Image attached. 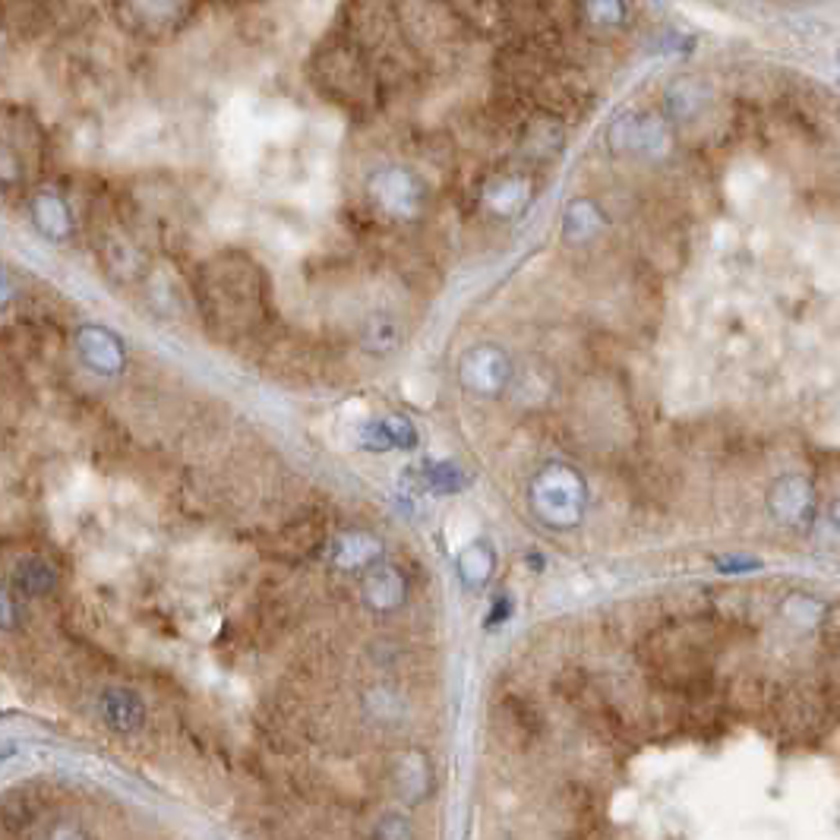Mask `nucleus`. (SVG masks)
Returning a JSON list of instances; mask_svg holds the SVG:
<instances>
[{"label":"nucleus","instance_id":"1","mask_svg":"<svg viewBox=\"0 0 840 840\" xmlns=\"http://www.w3.org/2000/svg\"><path fill=\"white\" fill-rule=\"evenodd\" d=\"M534 518L550 531H575L588 515V484L573 464H544L528 486Z\"/></svg>","mask_w":840,"mask_h":840},{"label":"nucleus","instance_id":"2","mask_svg":"<svg viewBox=\"0 0 840 840\" xmlns=\"http://www.w3.org/2000/svg\"><path fill=\"white\" fill-rule=\"evenodd\" d=\"M607 143L619 155H632L641 161H663L673 153V130L661 114L622 111L607 127Z\"/></svg>","mask_w":840,"mask_h":840},{"label":"nucleus","instance_id":"3","mask_svg":"<svg viewBox=\"0 0 840 840\" xmlns=\"http://www.w3.org/2000/svg\"><path fill=\"white\" fill-rule=\"evenodd\" d=\"M370 199L374 206L396 221H411L418 219L423 212V202H427V190L420 183V177L408 168H382L370 177Z\"/></svg>","mask_w":840,"mask_h":840},{"label":"nucleus","instance_id":"4","mask_svg":"<svg viewBox=\"0 0 840 840\" xmlns=\"http://www.w3.org/2000/svg\"><path fill=\"white\" fill-rule=\"evenodd\" d=\"M459 379L471 396L500 398L512 382V357L503 345H474L459 360Z\"/></svg>","mask_w":840,"mask_h":840},{"label":"nucleus","instance_id":"5","mask_svg":"<svg viewBox=\"0 0 840 840\" xmlns=\"http://www.w3.org/2000/svg\"><path fill=\"white\" fill-rule=\"evenodd\" d=\"M768 512L787 531H809L816 522V484L802 474H784L768 490Z\"/></svg>","mask_w":840,"mask_h":840},{"label":"nucleus","instance_id":"6","mask_svg":"<svg viewBox=\"0 0 840 840\" xmlns=\"http://www.w3.org/2000/svg\"><path fill=\"white\" fill-rule=\"evenodd\" d=\"M534 197V183L522 175H503L493 177L484 187V209L500 221L518 219L531 206Z\"/></svg>","mask_w":840,"mask_h":840},{"label":"nucleus","instance_id":"7","mask_svg":"<svg viewBox=\"0 0 840 840\" xmlns=\"http://www.w3.org/2000/svg\"><path fill=\"white\" fill-rule=\"evenodd\" d=\"M76 351L92 374H117L124 367V345L105 326H83L76 332Z\"/></svg>","mask_w":840,"mask_h":840},{"label":"nucleus","instance_id":"8","mask_svg":"<svg viewBox=\"0 0 840 840\" xmlns=\"http://www.w3.org/2000/svg\"><path fill=\"white\" fill-rule=\"evenodd\" d=\"M360 442L370 449V452H414L420 445L418 427L401 414H386V418L370 420L360 433Z\"/></svg>","mask_w":840,"mask_h":840},{"label":"nucleus","instance_id":"9","mask_svg":"<svg viewBox=\"0 0 840 840\" xmlns=\"http://www.w3.org/2000/svg\"><path fill=\"white\" fill-rule=\"evenodd\" d=\"M607 228V216L597 206L595 199L575 197L566 202L563 219H559V231L569 243H591L597 234H603Z\"/></svg>","mask_w":840,"mask_h":840},{"label":"nucleus","instance_id":"10","mask_svg":"<svg viewBox=\"0 0 840 840\" xmlns=\"http://www.w3.org/2000/svg\"><path fill=\"white\" fill-rule=\"evenodd\" d=\"M408 597V581L405 575L396 566L382 563V566H374L367 578H364V600L379 610V613H389V610H398Z\"/></svg>","mask_w":840,"mask_h":840},{"label":"nucleus","instance_id":"11","mask_svg":"<svg viewBox=\"0 0 840 840\" xmlns=\"http://www.w3.org/2000/svg\"><path fill=\"white\" fill-rule=\"evenodd\" d=\"M455 569H459V578H462L464 588L471 591H481L486 588V581L496 573V550L486 537H474L468 540L455 559Z\"/></svg>","mask_w":840,"mask_h":840},{"label":"nucleus","instance_id":"12","mask_svg":"<svg viewBox=\"0 0 840 840\" xmlns=\"http://www.w3.org/2000/svg\"><path fill=\"white\" fill-rule=\"evenodd\" d=\"M382 553V540L370 531H351L335 544V563L342 569H367Z\"/></svg>","mask_w":840,"mask_h":840},{"label":"nucleus","instance_id":"13","mask_svg":"<svg viewBox=\"0 0 840 840\" xmlns=\"http://www.w3.org/2000/svg\"><path fill=\"white\" fill-rule=\"evenodd\" d=\"M360 342H364V348L374 354H396L401 348V342H405V329H401V323H398L392 313H374V316H367L364 319V326H360Z\"/></svg>","mask_w":840,"mask_h":840},{"label":"nucleus","instance_id":"14","mask_svg":"<svg viewBox=\"0 0 840 840\" xmlns=\"http://www.w3.org/2000/svg\"><path fill=\"white\" fill-rule=\"evenodd\" d=\"M780 617L787 619L794 629L812 632L828 617V603L821 597L809 595V591H790L780 600Z\"/></svg>","mask_w":840,"mask_h":840},{"label":"nucleus","instance_id":"15","mask_svg":"<svg viewBox=\"0 0 840 840\" xmlns=\"http://www.w3.org/2000/svg\"><path fill=\"white\" fill-rule=\"evenodd\" d=\"M32 219L39 224V231L61 241L70 234L73 228V216H70V206L57 193H39L35 202H32Z\"/></svg>","mask_w":840,"mask_h":840},{"label":"nucleus","instance_id":"16","mask_svg":"<svg viewBox=\"0 0 840 840\" xmlns=\"http://www.w3.org/2000/svg\"><path fill=\"white\" fill-rule=\"evenodd\" d=\"M418 484L430 493H462L471 484L468 471L455 462H427L420 464Z\"/></svg>","mask_w":840,"mask_h":840},{"label":"nucleus","instance_id":"17","mask_svg":"<svg viewBox=\"0 0 840 840\" xmlns=\"http://www.w3.org/2000/svg\"><path fill=\"white\" fill-rule=\"evenodd\" d=\"M54 581H57V573L42 556H29V559H22L20 566H17V585H20L25 595H48L54 588Z\"/></svg>","mask_w":840,"mask_h":840},{"label":"nucleus","instance_id":"18","mask_svg":"<svg viewBox=\"0 0 840 840\" xmlns=\"http://www.w3.org/2000/svg\"><path fill=\"white\" fill-rule=\"evenodd\" d=\"M105 717L117 729H133L143 724V705L127 689H114L105 695Z\"/></svg>","mask_w":840,"mask_h":840},{"label":"nucleus","instance_id":"19","mask_svg":"<svg viewBox=\"0 0 840 840\" xmlns=\"http://www.w3.org/2000/svg\"><path fill=\"white\" fill-rule=\"evenodd\" d=\"M528 707L515 705V702H508L506 705V727H503V736H506L508 746H515V749H525L534 743V736H537V724H534V717L525 714Z\"/></svg>","mask_w":840,"mask_h":840},{"label":"nucleus","instance_id":"20","mask_svg":"<svg viewBox=\"0 0 840 840\" xmlns=\"http://www.w3.org/2000/svg\"><path fill=\"white\" fill-rule=\"evenodd\" d=\"M105 256H108L111 269H114V272H124V275L139 272V265H143L139 253H136L127 241H120V238H111V241L105 243Z\"/></svg>","mask_w":840,"mask_h":840},{"label":"nucleus","instance_id":"21","mask_svg":"<svg viewBox=\"0 0 840 840\" xmlns=\"http://www.w3.org/2000/svg\"><path fill=\"white\" fill-rule=\"evenodd\" d=\"M626 10H629V7H626V3H617V0H591V3L581 7V13L595 22V25H603V29L619 25L622 17H626Z\"/></svg>","mask_w":840,"mask_h":840},{"label":"nucleus","instance_id":"22","mask_svg":"<svg viewBox=\"0 0 840 840\" xmlns=\"http://www.w3.org/2000/svg\"><path fill=\"white\" fill-rule=\"evenodd\" d=\"M376 840H411V825H408V818H382L379 828H376Z\"/></svg>","mask_w":840,"mask_h":840},{"label":"nucleus","instance_id":"23","mask_svg":"<svg viewBox=\"0 0 840 840\" xmlns=\"http://www.w3.org/2000/svg\"><path fill=\"white\" fill-rule=\"evenodd\" d=\"M13 622H17V603H13V597L0 588V629H7Z\"/></svg>","mask_w":840,"mask_h":840},{"label":"nucleus","instance_id":"24","mask_svg":"<svg viewBox=\"0 0 840 840\" xmlns=\"http://www.w3.org/2000/svg\"><path fill=\"white\" fill-rule=\"evenodd\" d=\"M512 617V600L506 595H500L493 600V617L486 619V626H500L503 619Z\"/></svg>","mask_w":840,"mask_h":840},{"label":"nucleus","instance_id":"25","mask_svg":"<svg viewBox=\"0 0 840 840\" xmlns=\"http://www.w3.org/2000/svg\"><path fill=\"white\" fill-rule=\"evenodd\" d=\"M724 573H755V569H762V563L758 559H729V563H717Z\"/></svg>","mask_w":840,"mask_h":840},{"label":"nucleus","instance_id":"26","mask_svg":"<svg viewBox=\"0 0 840 840\" xmlns=\"http://www.w3.org/2000/svg\"><path fill=\"white\" fill-rule=\"evenodd\" d=\"M13 301V282L0 272V307H7Z\"/></svg>","mask_w":840,"mask_h":840},{"label":"nucleus","instance_id":"27","mask_svg":"<svg viewBox=\"0 0 840 840\" xmlns=\"http://www.w3.org/2000/svg\"><path fill=\"white\" fill-rule=\"evenodd\" d=\"M831 525H834V528H838V534H840V496L834 500V506H831Z\"/></svg>","mask_w":840,"mask_h":840}]
</instances>
